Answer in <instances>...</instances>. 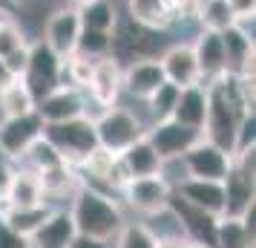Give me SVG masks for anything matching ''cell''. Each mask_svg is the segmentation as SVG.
Returning a JSON list of instances; mask_svg holds the SVG:
<instances>
[{
	"label": "cell",
	"instance_id": "1",
	"mask_svg": "<svg viewBox=\"0 0 256 248\" xmlns=\"http://www.w3.org/2000/svg\"><path fill=\"white\" fill-rule=\"evenodd\" d=\"M70 216L75 231L81 236H92L101 242H112L118 228L127 222L124 211L110 193L98 190L95 185H81L70 199Z\"/></svg>",
	"mask_w": 256,
	"mask_h": 248
},
{
	"label": "cell",
	"instance_id": "2",
	"mask_svg": "<svg viewBox=\"0 0 256 248\" xmlns=\"http://www.w3.org/2000/svg\"><path fill=\"white\" fill-rule=\"evenodd\" d=\"M92 124H95V139H98V144L116 156H121L130 144L138 142L141 136H144L141 118L136 113H130L127 107H118V104L101 110V116L92 118Z\"/></svg>",
	"mask_w": 256,
	"mask_h": 248
},
{
	"label": "cell",
	"instance_id": "3",
	"mask_svg": "<svg viewBox=\"0 0 256 248\" xmlns=\"http://www.w3.org/2000/svg\"><path fill=\"white\" fill-rule=\"evenodd\" d=\"M44 139L70 165H78V159L86 156L98 144L95 124L90 116H78V118H70V121H58V124H44Z\"/></svg>",
	"mask_w": 256,
	"mask_h": 248
},
{
	"label": "cell",
	"instance_id": "4",
	"mask_svg": "<svg viewBox=\"0 0 256 248\" xmlns=\"http://www.w3.org/2000/svg\"><path fill=\"white\" fill-rule=\"evenodd\" d=\"M118 193H121V199L127 202L136 213L147 216V213H156L170 205L173 185H170V179L164 176V170H162V173H152V176L127 179Z\"/></svg>",
	"mask_w": 256,
	"mask_h": 248
},
{
	"label": "cell",
	"instance_id": "5",
	"mask_svg": "<svg viewBox=\"0 0 256 248\" xmlns=\"http://www.w3.org/2000/svg\"><path fill=\"white\" fill-rule=\"evenodd\" d=\"M144 139L152 144V150L158 153L164 165H170V162H178L202 139V133L178 124L173 118H162V121H152L150 127H144Z\"/></svg>",
	"mask_w": 256,
	"mask_h": 248
},
{
	"label": "cell",
	"instance_id": "6",
	"mask_svg": "<svg viewBox=\"0 0 256 248\" xmlns=\"http://www.w3.org/2000/svg\"><path fill=\"white\" fill-rule=\"evenodd\" d=\"M60 61L44 41H32L29 44V58H26V70L20 75V81L29 87L32 98L52 93L55 87H60Z\"/></svg>",
	"mask_w": 256,
	"mask_h": 248
},
{
	"label": "cell",
	"instance_id": "7",
	"mask_svg": "<svg viewBox=\"0 0 256 248\" xmlns=\"http://www.w3.org/2000/svg\"><path fill=\"white\" fill-rule=\"evenodd\" d=\"M230 159L233 156L228 150H222L219 144L208 142L204 136L198 139L190 150H187L178 162H182V170L184 176H193V179H216L222 182L228 167H230Z\"/></svg>",
	"mask_w": 256,
	"mask_h": 248
},
{
	"label": "cell",
	"instance_id": "8",
	"mask_svg": "<svg viewBox=\"0 0 256 248\" xmlns=\"http://www.w3.org/2000/svg\"><path fill=\"white\" fill-rule=\"evenodd\" d=\"M208 87V84H204ZM244 116H239L233 107H228L219 95L208 87V118H204V127H202V136L208 142L219 144L222 150H228L233 156V144H236V127Z\"/></svg>",
	"mask_w": 256,
	"mask_h": 248
},
{
	"label": "cell",
	"instance_id": "9",
	"mask_svg": "<svg viewBox=\"0 0 256 248\" xmlns=\"http://www.w3.org/2000/svg\"><path fill=\"white\" fill-rule=\"evenodd\" d=\"M35 113L40 116L44 124H58V121H70V118L86 116V95L81 90H75V87L60 84L52 93L38 98Z\"/></svg>",
	"mask_w": 256,
	"mask_h": 248
},
{
	"label": "cell",
	"instance_id": "10",
	"mask_svg": "<svg viewBox=\"0 0 256 248\" xmlns=\"http://www.w3.org/2000/svg\"><path fill=\"white\" fill-rule=\"evenodd\" d=\"M78 35H81V21H78V12L75 6H64V9H55L49 15L46 26H44V44H46L58 58H70L75 52V44H78Z\"/></svg>",
	"mask_w": 256,
	"mask_h": 248
},
{
	"label": "cell",
	"instance_id": "11",
	"mask_svg": "<svg viewBox=\"0 0 256 248\" xmlns=\"http://www.w3.org/2000/svg\"><path fill=\"white\" fill-rule=\"evenodd\" d=\"M121 61H116L112 55L92 61V75L86 84V98H92L95 104L106 110V107L118 104V95H121Z\"/></svg>",
	"mask_w": 256,
	"mask_h": 248
},
{
	"label": "cell",
	"instance_id": "12",
	"mask_svg": "<svg viewBox=\"0 0 256 248\" xmlns=\"http://www.w3.org/2000/svg\"><path fill=\"white\" fill-rule=\"evenodd\" d=\"M40 136H44V121H40L35 110L26 113V116H14L0 121V150L9 159H20L26 147Z\"/></svg>",
	"mask_w": 256,
	"mask_h": 248
},
{
	"label": "cell",
	"instance_id": "13",
	"mask_svg": "<svg viewBox=\"0 0 256 248\" xmlns=\"http://www.w3.org/2000/svg\"><path fill=\"white\" fill-rule=\"evenodd\" d=\"M158 64H162L164 81L178 87V90L202 84V72H198L193 44H173L170 49H164L162 55H158Z\"/></svg>",
	"mask_w": 256,
	"mask_h": 248
},
{
	"label": "cell",
	"instance_id": "14",
	"mask_svg": "<svg viewBox=\"0 0 256 248\" xmlns=\"http://www.w3.org/2000/svg\"><path fill=\"white\" fill-rule=\"evenodd\" d=\"M164 84V72L158 58H138L130 61L121 70V93L132 95L138 101H147L158 87Z\"/></svg>",
	"mask_w": 256,
	"mask_h": 248
},
{
	"label": "cell",
	"instance_id": "15",
	"mask_svg": "<svg viewBox=\"0 0 256 248\" xmlns=\"http://www.w3.org/2000/svg\"><path fill=\"white\" fill-rule=\"evenodd\" d=\"M75 236H78V231H75V222L70 216V208L55 205L46 219L26 236V242H29V248H70Z\"/></svg>",
	"mask_w": 256,
	"mask_h": 248
},
{
	"label": "cell",
	"instance_id": "16",
	"mask_svg": "<svg viewBox=\"0 0 256 248\" xmlns=\"http://www.w3.org/2000/svg\"><path fill=\"white\" fill-rule=\"evenodd\" d=\"M173 193L178 199L196 205L202 211L213 213V216H222L224 211V188L216 179H193V176H182L173 185Z\"/></svg>",
	"mask_w": 256,
	"mask_h": 248
},
{
	"label": "cell",
	"instance_id": "17",
	"mask_svg": "<svg viewBox=\"0 0 256 248\" xmlns=\"http://www.w3.org/2000/svg\"><path fill=\"white\" fill-rule=\"evenodd\" d=\"M170 208L176 211L178 216V222L184 225V234L190 242H202V245H210L213 248V239H216V222H219V216H213V213L202 211L196 205H190V202L178 199V196H170Z\"/></svg>",
	"mask_w": 256,
	"mask_h": 248
},
{
	"label": "cell",
	"instance_id": "18",
	"mask_svg": "<svg viewBox=\"0 0 256 248\" xmlns=\"http://www.w3.org/2000/svg\"><path fill=\"white\" fill-rule=\"evenodd\" d=\"M193 52H196V61H198L202 84H210L213 78H219L222 72H228V55H224L222 32H208V29H202L198 38L193 41Z\"/></svg>",
	"mask_w": 256,
	"mask_h": 248
},
{
	"label": "cell",
	"instance_id": "19",
	"mask_svg": "<svg viewBox=\"0 0 256 248\" xmlns=\"http://www.w3.org/2000/svg\"><path fill=\"white\" fill-rule=\"evenodd\" d=\"M170 118L178 121V124H184V127H193V130L202 133L204 118H208V87H204V84H193V87L178 90V98H176Z\"/></svg>",
	"mask_w": 256,
	"mask_h": 248
},
{
	"label": "cell",
	"instance_id": "20",
	"mask_svg": "<svg viewBox=\"0 0 256 248\" xmlns=\"http://www.w3.org/2000/svg\"><path fill=\"white\" fill-rule=\"evenodd\" d=\"M44 202H46V196H44V185H40L38 173L18 165L0 208H32V205H44Z\"/></svg>",
	"mask_w": 256,
	"mask_h": 248
},
{
	"label": "cell",
	"instance_id": "21",
	"mask_svg": "<svg viewBox=\"0 0 256 248\" xmlns=\"http://www.w3.org/2000/svg\"><path fill=\"white\" fill-rule=\"evenodd\" d=\"M118 162L124 167L127 179H138V176H152V173H162L164 170V162L158 159V153L152 150V144L141 136L138 142H132L118 156Z\"/></svg>",
	"mask_w": 256,
	"mask_h": 248
},
{
	"label": "cell",
	"instance_id": "22",
	"mask_svg": "<svg viewBox=\"0 0 256 248\" xmlns=\"http://www.w3.org/2000/svg\"><path fill=\"white\" fill-rule=\"evenodd\" d=\"M127 15L132 24L152 29V32H162L176 21L167 0H127Z\"/></svg>",
	"mask_w": 256,
	"mask_h": 248
},
{
	"label": "cell",
	"instance_id": "23",
	"mask_svg": "<svg viewBox=\"0 0 256 248\" xmlns=\"http://www.w3.org/2000/svg\"><path fill=\"white\" fill-rule=\"evenodd\" d=\"M81 29H98V32H116L118 12L112 0H84L75 6Z\"/></svg>",
	"mask_w": 256,
	"mask_h": 248
},
{
	"label": "cell",
	"instance_id": "24",
	"mask_svg": "<svg viewBox=\"0 0 256 248\" xmlns=\"http://www.w3.org/2000/svg\"><path fill=\"white\" fill-rule=\"evenodd\" d=\"M254 245H256V231H250V228L244 225V219L219 216L213 248H254Z\"/></svg>",
	"mask_w": 256,
	"mask_h": 248
},
{
	"label": "cell",
	"instance_id": "25",
	"mask_svg": "<svg viewBox=\"0 0 256 248\" xmlns=\"http://www.w3.org/2000/svg\"><path fill=\"white\" fill-rule=\"evenodd\" d=\"M52 208H55V205H49V202H44V205H32V208H0V216H3V222L9 225L14 234L29 236L38 225L52 213Z\"/></svg>",
	"mask_w": 256,
	"mask_h": 248
},
{
	"label": "cell",
	"instance_id": "26",
	"mask_svg": "<svg viewBox=\"0 0 256 248\" xmlns=\"http://www.w3.org/2000/svg\"><path fill=\"white\" fill-rule=\"evenodd\" d=\"M141 222L147 225V231H150L152 236H156V242H173V239H187L184 234V225L178 222V216H176V211L167 205V208H162V211L156 213H147Z\"/></svg>",
	"mask_w": 256,
	"mask_h": 248
},
{
	"label": "cell",
	"instance_id": "27",
	"mask_svg": "<svg viewBox=\"0 0 256 248\" xmlns=\"http://www.w3.org/2000/svg\"><path fill=\"white\" fill-rule=\"evenodd\" d=\"M196 21L202 24V29L208 32H224L233 26V9L228 6V0H198L196 3Z\"/></svg>",
	"mask_w": 256,
	"mask_h": 248
},
{
	"label": "cell",
	"instance_id": "28",
	"mask_svg": "<svg viewBox=\"0 0 256 248\" xmlns=\"http://www.w3.org/2000/svg\"><path fill=\"white\" fill-rule=\"evenodd\" d=\"M32 110H35V98H32L29 87H26L20 78H14L9 87L0 90V113H3V118L26 116V113H32Z\"/></svg>",
	"mask_w": 256,
	"mask_h": 248
},
{
	"label": "cell",
	"instance_id": "29",
	"mask_svg": "<svg viewBox=\"0 0 256 248\" xmlns=\"http://www.w3.org/2000/svg\"><path fill=\"white\" fill-rule=\"evenodd\" d=\"M75 52L84 55V58H104L112 52V32H98V29H81L78 35V44H75Z\"/></svg>",
	"mask_w": 256,
	"mask_h": 248
},
{
	"label": "cell",
	"instance_id": "30",
	"mask_svg": "<svg viewBox=\"0 0 256 248\" xmlns=\"http://www.w3.org/2000/svg\"><path fill=\"white\" fill-rule=\"evenodd\" d=\"M156 236L147 231L144 222H124L118 228V234L112 236L110 248H156Z\"/></svg>",
	"mask_w": 256,
	"mask_h": 248
},
{
	"label": "cell",
	"instance_id": "31",
	"mask_svg": "<svg viewBox=\"0 0 256 248\" xmlns=\"http://www.w3.org/2000/svg\"><path fill=\"white\" fill-rule=\"evenodd\" d=\"M176 98H178V87H173V84L164 81L156 93L147 98V107H150L152 113V121H162V118H170V113H173V104Z\"/></svg>",
	"mask_w": 256,
	"mask_h": 248
},
{
	"label": "cell",
	"instance_id": "32",
	"mask_svg": "<svg viewBox=\"0 0 256 248\" xmlns=\"http://www.w3.org/2000/svg\"><path fill=\"white\" fill-rule=\"evenodd\" d=\"M24 44L26 38H24V29L18 26V21L14 18H0V58H6L9 52H14Z\"/></svg>",
	"mask_w": 256,
	"mask_h": 248
},
{
	"label": "cell",
	"instance_id": "33",
	"mask_svg": "<svg viewBox=\"0 0 256 248\" xmlns=\"http://www.w3.org/2000/svg\"><path fill=\"white\" fill-rule=\"evenodd\" d=\"M244 147H256V113H248V116L239 121V127H236L233 153H236V150H244Z\"/></svg>",
	"mask_w": 256,
	"mask_h": 248
},
{
	"label": "cell",
	"instance_id": "34",
	"mask_svg": "<svg viewBox=\"0 0 256 248\" xmlns=\"http://www.w3.org/2000/svg\"><path fill=\"white\" fill-rule=\"evenodd\" d=\"M26 58H29V44L18 47L14 52H9L3 61H6V67H9V70L18 75V78H20V75H24V70H26Z\"/></svg>",
	"mask_w": 256,
	"mask_h": 248
},
{
	"label": "cell",
	"instance_id": "35",
	"mask_svg": "<svg viewBox=\"0 0 256 248\" xmlns=\"http://www.w3.org/2000/svg\"><path fill=\"white\" fill-rule=\"evenodd\" d=\"M14 159H9V156L0 150V205H3V196H6V188H9V182H12L14 176Z\"/></svg>",
	"mask_w": 256,
	"mask_h": 248
},
{
	"label": "cell",
	"instance_id": "36",
	"mask_svg": "<svg viewBox=\"0 0 256 248\" xmlns=\"http://www.w3.org/2000/svg\"><path fill=\"white\" fill-rule=\"evenodd\" d=\"M0 248H29L26 236L14 234L12 228L3 222V216H0Z\"/></svg>",
	"mask_w": 256,
	"mask_h": 248
},
{
	"label": "cell",
	"instance_id": "37",
	"mask_svg": "<svg viewBox=\"0 0 256 248\" xmlns=\"http://www.w3.org/2000/svg\"><path fill=\"white\" fill-rule=\"evenodd\" d=\"M196 3L198 0H167L173 18H190V15L196 12Z\"/></svg>",
	"mask_w": 256,
	"mask_h": 248
},
{
	"label": "cell",
	"instance_id": "38",
	"mask_svg": "<svg viewBox=\"0 0 256 248\" xmlns=\"http://www.w3.org/2000/svg\"><path fill=\"white\" fill-rule=\"evenodd\" d=\"M233 9V18H244V15H256V0H228Z\"/></svg>",
	"mask_w": 256,
	"mask_h": 248
},
{
	"label": "cell",
	"instance_id": "39",
	"mask_svg": "<svg viewBox=\"0 0 256 248\" xmlns=\"http://www.w3.org/2000/svg\"><path fill=\"white\" fill-rule=\"evenodd\" d=\"M70 248H110V242H101V239H92V236H75L70 242Z\"/></svg>",
	"mask_w": 256,
	"mask_h": 248
},
{
	"label": "cell",
	"instance_id": "40",
	"mask_svg": "<svg viewBox=\"0 0 256 248\" xmlns=\"http://www.w3.org/2000/svg\"><path fill=\"white\" fill-rule=\"evenodd\" d=\"M20 0H0V18H18Z\"/></svg>",
	"mask_w": 256,
	"mask_h": 248
},
{
	"label": "cell",
	"instance_id": "41",
	"mask_svg": "<svg viewBox=\"0 0 256 248\" xmlns=\"http://www.w3.org/2000/svg\"><path fill=\"white\" fill-rule=\"evenodd\" d=\"M14 78H18V75H14V72L9 70V67H6V61L0 58V90H3V87H9V84H12Z\"/></svg>",
	"mask_w": 256,
	"mask_h": 248
},
{
	"label": "cell",
	"instance_id": "42",
	"mask_svg": "<svg viewBox=\"0 0 256 248\" xmlns=\"http://www.w3.org/2000/svg\"><path fill=\"white\" fill-rule=\"evenodd\" d=\"M190 245V239H173V242H158L156 248H187Z\"/></svg>",
	"mask_w": 256,
	"mask_h": 248
},
{
	"label": "cell",
	"instance_id": "43",
	"mask_svg": "<svg viewBox=\"0 0 256 248\" xmlns=\"http://www.w3.org/2000/svg\"><path fill=\"white\" fill-rule=\"evenodd\" d=\"M187 248H210V245H202V242H190Z\"/></svg>",
	"mask_w": 256,
	"mask_h": 248
},
{
	"label": "cell",
	"instance_id": "44",
	"mask_svg": "<svg viewBox=\"0 0 256 248\" xmlns=\"http://www.w3.org/2000/svg\"><path fill=\"white\" fill-rule=\"evenodd\" d=\"M78 3H84V0H66V6H78Z\"/></svg>",
	"mask_w": 256,
	"mask_h": 248
}]
</instances>
